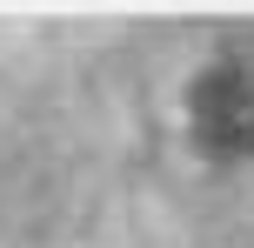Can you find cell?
<instances>
[{
	"instance_id": "1",
	"label": "cell",
	"mask_w": 254,
	"mask_h": 248,
	"mask_svg": "<svg viewBox=\"0 0 254 248\" xmlns=\"http://www.w3.org/2000/svg\"><path fill=\"white\" fill-rule=\"evenodd\" d=\"M188 121H194L201 155H214V161L254 155V74L241 61H214L188 87Z\"/></svg>"
}]
</instances>
